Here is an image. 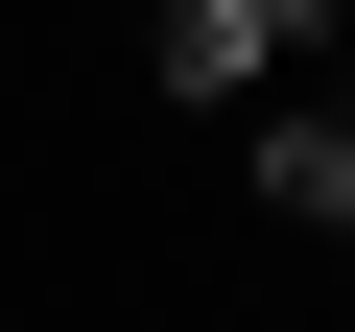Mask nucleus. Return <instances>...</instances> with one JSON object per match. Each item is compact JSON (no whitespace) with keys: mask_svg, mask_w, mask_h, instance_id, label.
Segmentation results:
<instances>
[{"mask_svg":"<svg viewBox=\"0 0 355 332\" xmlns=\"http://www.w3.org/2000/svg\"><path fill=\"white\" fill-rule=\"evenodd\" d=\"M331 48V0H142V72L166 95H261V72H308Z\"/></svg>","mask_w":355,"mask_h":332,"instance_id":"1","label":"nucleus"},{"mask_svg":"<svg viewBox=\"0 0 355 332\" xmlns=\"http://www.w3.org/2000/svg\"><path fill=\"white\" fill-rule=\"evenodd\" d=\"M237 190H261L284 238H331V214H355V119H331V95H284V119L237 142Z\"/></svg>","mask_w":355,"mask_h":332,"instance_id":"2","label":"nucleus"}]
</instances>
